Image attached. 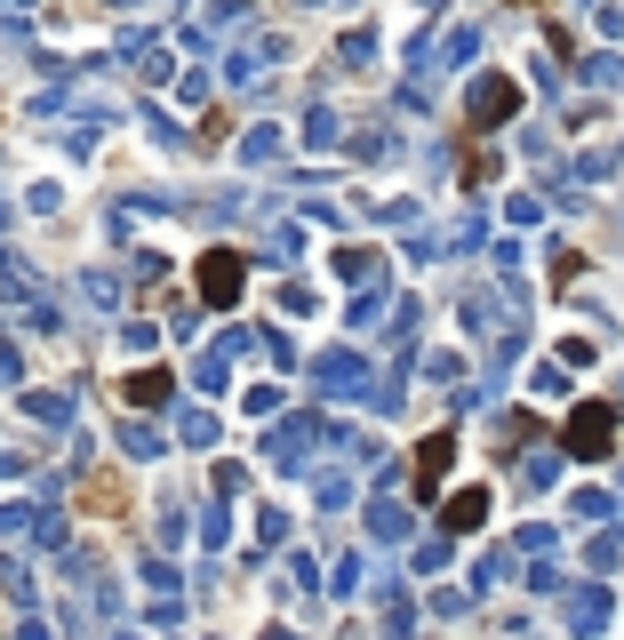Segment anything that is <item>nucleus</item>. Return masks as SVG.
<instances>
[{
  "label": "nucleus",
  "mask_w": 624,
  "mask_h": 640,
  "mask_svg": "<svg viewBox=\"0 0 624 640\" xmlns=\"http://www.w3.org/2000/svg\"><path fill=\"white\" fill-rule=\"evenodd\" d=\"M609 441H616V417H609V400H584V409L569 417V449H576V457H609Z\"/></svg>",
  "instance_id": "obj_1"
},
{
  "label": "nucleus",
  "mask_w": 624,
  "mask_h": 640,
  "mask_svg": "<svg viewBox=\"0 0 624 640\" xmlns=\"http://www.w3.org/2000/svg\"><path fill=\"white\" fill-rule=\"evenodd\" d=\"M240 288H249V264H240L232 249H217V256H200V296H208V305H232Z\"/></svg>",
  "instance_id": "obj_2"
},
{
  "label": "nucleus",
  "mask_w": 624,
  "mask_h": 640,
  "mask_svg": "<svg viewBox=\"0 0 624 640\" xmlns=\"http://www.w3.org/2000/svg\"><path fill=\"white\" fill-rule=\"evenodd\" d=\"M512 113H520V88H512L505 73H489V81L472 88V120H480V128H497V120H512Z\"/></svg>",
  "instance_id": "obj_3"
},
{
  "label": "nucleus",
  "mask_w": 624,
  "mask_h": 640,
  "mask_svg": "<svg viewBox=\"0 0 624 640\" xmlns=\"http://www.w3.org/2000/svg\"><path fill=\"white\" fill-rule=\"evenodd\" d=\"M448 457H457V441H448V432H425V441H416V496H433V489H440Z\"/></svg>",
  "instance_id": "obj_4"
},
{
  "label": "nucleus",
  "mask_w": 624,
  "mask_h": 640,
  "mask_svg": "<svg viewBox=\"0 0 624 640\" xmlns=\"http://www.w3.org/2000/svg\"><path fill=\"white\" fill-rule=\"evenodd\" d=\"M480 513H489V489H465V496H448V528H480Z\"/></svg>",
  "instance_id": "obj_5"
}]
</instances>
